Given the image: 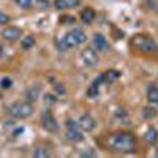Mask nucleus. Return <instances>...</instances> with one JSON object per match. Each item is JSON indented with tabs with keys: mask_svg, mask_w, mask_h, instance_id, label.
I'll return each instance as SVG.
<instances>
[{
	"mask_svg": "<svg viewBox=\"0 0 158 158\" xmlns=\"http://www.w3.org/2000/svg\"><path fill=\"white\" fill-rule=\"evenodd\" d=\"M8 22H10V16L6 15V13L0 11V25H6Z\"/></svg>",
	"mask_w": 158,
	"mask_h": 158,
	"instance_id": "26",
	"label": "nucleus"
},
{
	"mask_svg": "<svg viewBox=\"0 0 158 158\" xmlns=\"http://www.w3.org/2000/svg\"><path fill=\"white\" fill-rule=\"evenodd\" d=\"M33 156H36V158H48V156H51V153L46 150V147H36L35 152H33Z\"/></svg>",
	"mask_w": 158,
	"mask_h": 158,
	"instance_id": "20",
	"label": "nucleus"
},
{
	"mask_svg": "<svg viewBox=\"0 0 158 158\" xmlns=\"http://www.w3.org/2000/svg\"><path fill=\"white\" fill-rule=\"evenodd\" d=\"M130 44L136 51L146 52V54H155V52H158V43L147 33H136L131 38Z\"/></svg>",
	"mask_w": 158,
	"mask_h": 158,
	"instance_id": "2",
	"label": "nucleus"
},
{
	"mask_svg": "<svg viewBox=\"0 0 158 158\" xmlns=\"http://www.w3.org/2000/svg\"><path fill=\"white\" fill-rule=\"evenodd\" d=\"M79 5H81V0H56L54 2L56 10H60V11L73 10V8H77Z\"/></svg>",
	"mask_w": 158,
	"mask_h": 158,
	"instance_id": "9",
	"label": "nucleus"
},
{
	"mask_svg": "<svg viewBox=\"0 0 158 158\" xmlns=\"http://www.w3.org/2000/svg\"><path fill=\"white\" fill-rule=\"evenodd\" d=\"M6 112L13 118H18V120L27 118L33 114V104L30 101H15L6 108Z\"/></svg>",
	"mask_w": 158,
	"mask_h": 158,
	"instance_id": "3",
	"label": "nucleus"
},
{
	"mask_svg": "<svg viewBox=\"0 0 158 158\" xmlns=\"http://www.w3.org/2000/svg\"><path fill=\"white\" fill-rule=\"evenodd\" d=\"M70 33H71V35L74 36V40H76V43H77V46L87 41V36H85V32H84L82 29H73V30H71Z\"/></svg>",
	"mask_w": 158,
	"mask_h": 158,
	"instance_id": "16",
	"label": "nucleus"
},
{
	"mask_svg": "<svg viewBox=\"0 0 158 158\" xmlns=\"http://www.w3.org/2000/svg\"><path fill=\"white\" fill-rule=\"evenodd\" d=\"M97 49L95 48H85L82 49L81 52V60L82 63L85 65V67H95V65L98 63V54H97Z\"/></svg>",
	"mask_w": 158,
	"mask_h": 158,
	"instance_id": "6",
	"label": "nucleus"
},
{
	"mask_svg": "<svg viewBox=\"0 0 158 158\" xmlns=\"http://www.w3.org/2000/svg\"><path fill=\"white\" fill-rule=\"evenodd\" d=\"M57 90L60 92V94H63V92H65V89H63V87H60V85L57 87V84H56V92H57Z\"/></svg>",
	"mask_w": 158,
	"mask_h": 158,
	"instance_id": "31",
	"label": "nucleus"
},
{
	"mask_svg": "<svg viewBox=\"0 0 158 158\" xmlns=\"http://www.w3.org/2000/svg\"><path fill=\"white\" fill-rule=\"evenodd\" d=\"M56 48H57L60 52H63V51L68 49V46H67V43H65V38H63V36H62V38H56Z\"/></svg>",
	"mask_w": 158,
	"mask_h": 158,
	"instance_id": "22",
	"label": "nucleus"
},
{
	"mask_svg": "<svg viewBox=\"0 0 158 158\" xmlns=\"http://www.w3.org/2000/svg\"><path fill=\"white\" fill-rule=\"evenodd\" d=\"M144 139H146V142L150 144V146H155V144L158 142V130L153 128V127H149L146 135H144Z\"/></svg>",
	"mask_w": 158,
	"mask_h": 158,
	"instance_id": "13",
	"label": "nucleus"
},
{
	"mask_svg": "<svg viewBox=\"0 0 158 158\" xmlns=\"http://www.w3.org/2000/svg\"><path fill=\"white\" fill-rule=\"evenodd\" d=\"M94 48L100 52H106L109 49V43H108V40L104 38V35L101 33H95L94 36Z\"/></svg>",
	"mask_w": 158,
	"mask_h": 158,
	"instance_id": "10",
	"label": "nucleus"
},
{
	"mask_svg": "<svg viewBox=\"0 0 158 158\" xmlns=\"http://www.w3.org/2000/svg\"><path fill=\"white\" fill-rule=\"evenodd\" d=\"M79 127H81L82 131H94L95 127H97V122L95 118L92 117L90 114H82L81 117H79Z\"/></svg>",
	"mask_w": 158,
	"mask_h": 158,
	"instance_id": "8",
	"label": "nucleus"
},
{
	"mask_svg": "<svg viewBox=\"0 0 158 158\" xmlns=\"http://www.w3.org/2000/svg\"><path fill=\"white\" fill-rule=\"evenodd\" d=\"M33 46H35V38H33L32 35L24 36V38H22V41H21V48H22L24 51H29V49H32Z\"/></svg>",
	"mask_w": 158,
	"mask_h": 158,
	"instance_id": "17",
	"label": "nucleus"
},
{
	"mask_svg": "<svg viewBox=\"0 0 158 158\" xmlns=\"http://www.w3.org/2000/svg\"><path fill=\"white\" fill-rule=\"evenodd\" d=\"M16 3H18L21 8H24V10H29V8H32V5H33V0H16Z\"/></svg>",
	"mask_w": 158,
	"mask_h": 158,
	"instance_id": "23",
	"label": "nucleus"
},
{
	"mask_svg": "<svg viewBox=\"0 0 158 158\" xmlns=\"http://www.w3.org/2000/svg\"><path fill=\"white\" fill-rule=\"evenodd\" d=\"M40 92H41L40 85H33V87L27 89V90H25V100H27V101H30V103L36 101V100L40 98Z\"/></svg>",
	"mask_w": 158,
	"mask_h": 158,
	"instance_id": "14",
	"label": "nucleus"
},
{
	"mask_svg": "<svg viewBox=\"0 0 158 158\" xmlns=\"http://www.w3.org/2000/svg\"><path fill=\"white\" fill-rule=\"evenodd\" d=\"M21 35H22V30L19 27H15V25H6V27L2 30V38L6 40V41H10V43L18 41V40L21 38Z\"/></svg>",
	"mask_w": 158,
	"mask_h": 158,
	"instance_id": "7",
	"label": "nucleus"
},
{
	"mask_svg": "<svg viewBox=\"0 0 158 158\" xmlns=\"http://www.w3.org/2000/svg\"><path fill=\"white\" fill-rule=\"evenodd\" d=\"M98 94H100L98 85L90 84V85H89V89H87V97H89V98H97V97H98Z\"/></svg>",
	"mask_w": 158,
	"mask_h": 158,
	"instance_id": "21",
	"label": "nucleus"
},
{
	"mask_svg": "<svg viewBox=\"0 0 158 158\" xmlns=\"http://www.w3.org/2000/svg\"><path fill=\"white\" fill-rule=\"evenodd\" d=\"M147 100L152 103V104H158V87L150 84L149 89H147Z\"/></svg>",
	"mask_w": 158,
	"mask_h": 158,
	"instance_id": "15",
	"label": "nucleus"
},
{
	"mask_svg": "<svg viewBox=\"0 0 158 158\" xmlns=\"http://www.w3.org/2000/svg\"><path fill=\"white\" fill-rule=\"evenodd\" d=\"M63 38H65V43H67L68 49H71V48H76V46H77V43H76L74 36H73L70 32H68V33H65V35H63Z\"/></svg>",
	"mask_w": 158,
	"mask_h": 158,
	"instance_id": "19",
	"label": "nucleus"
},
{
	"mask_svg": "<svg viewBox=\"0 0 158 158\" xmlns=\"http://www.w3.org/2000/svg\"><path fill=\"white\" fill-rule=\"evenodd\" d=\"M41 125L46 131H49V133L59 131V122L54 117V114H52V111H49V109L43 111V114H41Z\"/></svg>",
	"mask_w": 158,
	"mask_h": 158,
	"instance_id": "5",
	"label": "nucleus"
},
{
	"mask_svg": "<svg viewBox=\"0 0 158 158\" xmlns=\"http://www.w3.org/2000/svg\"><path fill=\"white\" fill-rule=\"evenodd\" d=\"M36 6L40 10H48L51 6V2L49 0H36Z\"/></svg>",
	"mask_w": 158,
	"mask_h": 158,
	"instance_id": "25",
	"label": "nucleus"
},
{
	"mask_svg": "<svg viewBox=\"0 0 158 158\" xmlns=\"http://www.w3.org/2000/svg\"><path fill=\"white\" fill-rule=\"evenodd\" d=\"M95 155H97L95 150H87V152H82L81 153V156H95Z\"/></svg>",
	"mask_w": 158,
	"mask_h": 158,
	"instance_id": "29",
	"label": "nucleus"
},
{
	"mask_svg": "<svg viewBox=\"0 0 158 158\" xmlns=\"http://www.w3.org/2000/svg\"><path fill=\"white\" fill-rule=\"evenodd\" d=\"M155 156H158V150H155Z\"/></svg>",
	"mask_w": 158,
	"mask_h": 158,
	"instance_id": "32",
	"label": "nucleus"
},
{
	"mask_svg": "<svg viewBox=\"0 0 158 158\" xmlns=\"http://www.w3.org/2000/svg\"><path fill=\"white\" fill-rule=\"evenodd\" d=\"M67 139L71 141V142H81L84 139L82 130H81V127H79V123L71 120V118L67 120Z\"/></svg>",
	"mask_w": 158,
	"mask_h": 158,
	"instance_id": "4",
	"label": "nucleus"
},
{
	"mask_svg": "<svg viewBox=\"0 0 158 158\" xmlns=\"http://www.w3.org/2000/svg\"><path fill=\"white\" fill-rule=\"evenodd\" d=\"M62 21H65L63 24H74V18H73V16H67V18H62Z\"/></svg>",
	"mask_w": 158,
	"mask_h": 158,
	"instance_id": "28",
	"label": "nucleus"
},
{
	"mask_svg": "<svg viewBox=\"0 0 158 158\" xmlns=\"http://www.w3.org/2000/svg\"><path fill=\"white\" fill-rule=\"evenodd\" d=\"M108 147L117 153H131L138 147V141L133 133L128 131H118V133H112L108 138Z\"/></svg>",
	"mask_w": 158,
	"mask_h": 158,
	"instance_id": "1",
	"label": "nucleus"
},
{
	"mask_svg": "<svg viewBox=\"0 0 158 158\" xmlns=\"http://www.w3.org/2000/svg\"><path fill=\"white\" fill-rule=\"evenodd\" d=\"M13 85V81H11V77H2V81H0V87L2 89H10Z\"/></svg>",
	"mask_w": 158,
	"mask_h": 158,
	"instance_id": "24",
	"label": "nucleus"
},
{
	"mask_svg": "<svg viewBox=\"0 0 158 158\" xmlns=\"http://www.w3.org/2000/svg\"><path fill=\"white\" fill-rule=\"evenodd\" d=\"M79 18H81V21H82L84 24H92V22H94V19H95V10L90 8V6L81 10V15H79Z\"/></svg>",
	"mask_w": 158,
	"mask_h": 158,
	"instance_id": "12",
	"label": "nucleus"
},
{
	"mask_svg": "<svg viewBox=\"0 0 158 158\" xmlns=\"http://www.w3.org/2000/svg\"><path fill=\"white\" fill-rule=\"evenodd\" d=\"M156 114H158V111L153 106H146L142 109V115L146 118H153V117H156Z\"/></svg>",
	"mask_w": 158,
	"mask_h": 158,
	"instance_id": "18",
	"label": "nucleus"
},
{
	"mask_svg": "<svg viewBox=\"0 0 158 158\" xmlns=\"http://www.w3.org/2000/svg\"><path fill=\"white\" fill-rule=\"evenodd\" d=\"M44 98L48 103H57V97L52 95V94H44Z\"/></svg>",
	"mask_w": 158,
	"mask_h": 158,
	"instance_id": "27",
	"label": "nucleus"
},
{
	"mask_svg": "<svg viewBox=\"0 0 158 158\" xmlns=\"http://www.w3.org/2000/svg\"><path fill=\"white\" fill-rule=\"evenodd\" d=\"M101 76H103V82L104 84H112V82H115L117 79L120 77V71L118 70H108V71L101 73Z\"/></svg>",
	"mask_w": 158,
	"mask_h": 158,
	"instance_id": "11",
	"label": "nucleus"
},
{
	"mask_svg": "<svg viewBox=\"0 0 158 158\" xmlns=\"http://www.w3.org/2000/svg\"><path fill=\"white\" fill-rule=\"evenodd\" d=\"M3 54H5V48H3V44H2V41H0V59L3 57Z\"/></svg>",
	"mask_w": 158,
	"mask_h": 158,
	"instance_id": "30",
	"label": "nucleus"
}]
</instances>
